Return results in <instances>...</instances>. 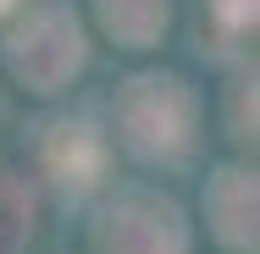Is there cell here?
<instances>
[{"instance_id":"10","label":"cell","mask_w":260,"mask_h":254,"mask_svg":"<svg viewBox=\"0 0 260 254\" xmlns=\"http://www.w3.org/2000/svg\"><path fill=\"white\" fill-rule=\"evenodd\" d=\"M11 11H17V0H0V17H11Z\"/></svg>"},{"instance_id":"9","label":"cell","mask_w":260,"mask_h":254,"mask_svg":"<svg viewBox=\"0 0 260 254\" xmlns=\"http://www.w3.org/2000/svg\"><path fill=\"white\" fill-rule=\"evenodd\" d=\"M210 17L221 28H233V33H249L260 17V0H210Z\"/></svg>"},{"instance_id":"1","label":"cell","mask_w":260,"mask_h":254,"mask_svg":"<svg viewBox=\"0 0 260 254\" xmlns=\"http://www.w3.org/2000/svg\"><path fill=\"white\" fill-rule=\"evenodd\" d=\"M111 122H116V144L144 160V166H172L194 150V133H200V94L183 72H133L116 105H111Z\"/></svg>"},{"instance_id":"3","label":"cell","mask_w":260,"mask_h":254,"mask_svg":"<svg viewBox=\"0 0 260 254\" xmlns=\"http://www.w3.org/2000/svg\"><path fill=\"white\" fill-rule=\"evenodd\" d=\"M188 215L150 188H127L94 221V254H188Z\"/></svg>"},{"instance_id":"2","label":"cell","mask_w":260,"mask_h":254,"mask_svg":"<svg viewBox=\"0 0 260 254\" xmlns=\"http://www.w3.org/2000/svg\"><path fill=\"white\" fill-rule=\"evenodd\" d=\"M0 61L22 94L50 100L72 89V78L89 66V33L72 17V6H34L0 45Z\"/></svg>"},{"instance_id":"5","label":"cell","mask_w":260,"mask_h":254,"mask_svg":"<svg viewBox=\"0 0 260 254\" xmlns=\"http://www.w3.org/2000/svg\"><path fill=\"white\" fill-rule=\"evenodd\" d=\"M205 227L221 249L255 254L260 249V183L255 166H221L205 183Z\"/></svg>"},{"instance_id":"6","label":"cell","mask_w":260,"mask_h":254,"mask_svg":"<svg viewBox=\"0 0 260 254\" xmlns=\"http://www.w3.org/2000/svg\"><path fill=\"white\" fill-rule=\"evenodd\" d=\"M94 22L116 50H155L172 28V0H94Z\"/></svg>"},{"instance_id":"8","label":"cell","mask_w":260,"mask_h":254,"mask_svg":"<svg viewBox=\"0 0 260 254\" xmlns=\"http://www.w3.org/2000/svg\"><path fill=\"white\" fill-rule=\"evenodd\" d=\"M233 138H255V78H238L233 83Z\"/></svg>"},{"instance_id":"7","label":"cell","mask_w":260,"mask_h":254,"mask_svg":"<svg viewBox=\"0 0 260 254\" xmlns=\"http://www.w3.org/2000/svg\"><path fill=\"white\" fill-rule=\"evenodd\" d=\"M34 238V188L17 166L0 160V254H17Z\"/></svg>"},{"instance_id":"4","label":"cell","mask_w":260,"mask_h":254,"mask_svg":"<svg viewBox=\"0 0 260 254\" xmlns=\"http://www.w3.org/2000/svg\"><path fill=\"white\" fill-rule=\"evenodd\" d=\"M105 166H111V144L94 122L83 116H61L39 133V171L50 177L61 194L83 199L105 183Z\"/></svg>"}]
</instances>
